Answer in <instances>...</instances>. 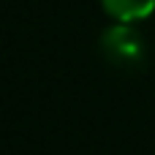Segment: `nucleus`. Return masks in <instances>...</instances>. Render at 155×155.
Listing matches in <instances>:
<instances>
[{"instance_id": "nucleus-1", "label": "nucleus", "mask_w": 155, "mask_h": 155, "mask_svg": "<svg viewBox=\"0 0 155 155\" xmlns=\"http://www.w3.org/2000/svg\"><path fill=\"white\" fill-rule=\"evenodd\" d=\"M98 46H101V54L106 57V63H112L117 68H139L147 60L144 35L131 22H114L112 27H106L101 33Z\"/></svg>"}, {"instance_id": "nucleus-2", "label": "nucleus", "mask_w": 155, "mask_h": 155, "mask_svg": "<svg viewBox=\"0 0 155 155\" xmlns=\"http://www.w3.org/2000/svg\"><path fill=\"white\" fill-rule=\"evenodd\" d=\"M101 8L114 19V22H142L153 16L155 0H101Z\"/></svg>"}]
</instances>
